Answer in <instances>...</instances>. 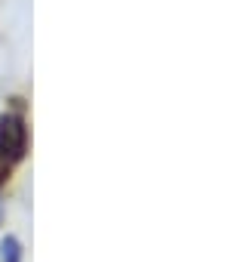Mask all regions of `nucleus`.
<instances>
[{
    "instance_id": "nucleus-3",
    "label": "nucleus",
    "mask_w": 252,
    "mask_h": 262,
    "mask_svg": "<svg viewBox=\"0 0 252 262\" xmlns=\"http://www.w3.org/2000/svg\"><path fill=\"white\" fill-rule=\"evenodd\" d=\"M0 219H4V204H0Z\"/></svg>"
},
{
    "instance_id": "nucleus-1",
    "label": "nucleus",
    "mask_w": 252,
    "mask_h": 262,
    "mask_svg": "<svg viewBox=\"0 0 252 262\" xmlns=\"http://www.w3.org/2000/svg\"><path fill=\"white\" fill-rule=\"evenodd\" d=\"M28 151V120L22 111L0 114V164L13 167Z\"/></svg>"
},
{
    "instance_id": "nucleus-2",
    "label": "nucleus",
    "mask_w": 252,
    "mask_h": 262,
    "mask_svg": "<svg viewBox=\"0 0 252 262\" xmlns=\"http://www.w3.org/2000/svg\"><path fill=\"white\" fill-rule=\"evenodd\" d=\"M0 262H22V247L16 237H7L0 244Z\"/></svg>"
}]
</instances>
